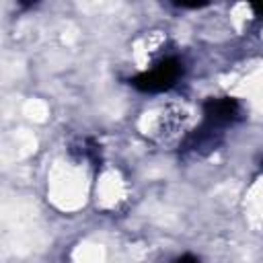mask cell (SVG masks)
<instances>
[{"instance_id": "7a4b0ae2", "label": "cell", "mask_w": 263, "mask_h": 263, "mask_svg": "<svg viewBox=\"0 0 263 263\" xmlns=\"http://www.w3.org/2000/svg\"><path fill=\"white\" fill-rule=\"evenodd\" d=\"M240 113V103L232 97H212L203 103V123H210L218 129L238 121Z\"/></svg>"}, {"instance_id": "277c9868", "label": "cell", "mask_w": 263, "mask_h": 263, "mask_svg": "<svg viewBox=\"0 0 263 263\" xmlns=\"http://www.w3.org/2000/svg\"><path fill=\"white\" fill-rule=\"evenodd\" d=\"M173 263H199L195 257H191V255H185V257H179L177 261H173Z\"/></svg>"}, {"instance_id": "5b68a950", "label": "cell", "mask_w": 263, "mask_h": 263, "mask_svg": "<svg viewBox=\"0 0 263 263\" xmlns=\"http://www.w3.org/2000/svg\"><path fill=\"white\" fill-rule=\"evenodd\" d=\"M253 10H255V16H263V4H253Z\"/></svg>"}, {"instance_id": "6da1fadb", "label": "cell", "mask_w": 263, "mask_h": 263, "mask_svg": "<svg viewBox=\"0 0 263 263\" xmlns=\"http://www.w3.org/2000/svg\"><path fill=\"white\" fill-rule=\"evenodd\" d=\"M183 76V62L175 55H166L152 64L148 70L134 76L129 82L142 92H164L173 88Z\"/></svg>"}, {"instance_id": "3957f363", "label": "cell", "mask_w": 263, "mask_h": 263, "mask_svg": "<svg viewBox=\"0 0 263 263\" xmlns=\"http://www.w3.org/2000/svg\"><path fill=\"white\" fill-rule=\"evenodd\" d=\"M222 140V129L210 125V123H203L199 125L197 129H193L185 142H183V152H191V154H205L210 150H214Z\"/></svg>"}]
</instances>
